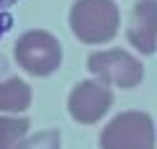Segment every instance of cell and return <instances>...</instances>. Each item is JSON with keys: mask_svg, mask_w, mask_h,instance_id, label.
Listing matches in <instances>:
<instances>
[{"mask_svg": "<svg viewBox=\"0 0 157 149\" xmlns=\"http://www.w3.org/2000/svg\"><path fill=\"white\" fill-rule=\"evenodd\" d=\"M10 28H13V16H10V13H5V10H0V39L8 34Z\"/></svg>", "mask_w": 157, "mask_h": 149, "instance_id": "10", "label": "cell"}, {"mask_svg": "<svg viewBox=\"0 0 157 149\" xmlns=\"http://www.w3.org/2000/svg\"><path fill=\"white\" fill-rule=\"evenodd\" d=\"M121 13L116 0H75L70 8V28L82 44H108L119 34Z\"/></svg>", "mask_w": 157, "mask_h": 149, "instance_id": "1", "label": "cell"}, {"mask_svg": "<svg viewBox=\"0 0 157 149\" xmlns=\"http://www.w3.org/2000/svg\"><path fill=\"white\" fill-rule=\"evenodd\" d=\"M13 57H16V64L31 77H49L62 64V44L49 31L31 28L18 36Z\"/></svg>", "mask_w": 157, "mask_h": 149, "instance_id": "2", "label": "cell"}, {"mask_svg": "<svg viewBox=\"0 0 157 149\" xmlns=\"http://www.w3.org/2000/svg\"><path fill=\"white\" fill-rule=\"evenodd\" d=\"M101 149H155V124L142 111H124L101 131Z\"/></svg>", "mask_w": 157, "mask_h": 149, "instance_id": "3", "label": "cell"}, {"mask_svg": "<svg viewBox=\"0 0 157 149\" xmlns=\"http://www.w3.org/2000/svg\"><path fill=\"white\" fill-rule=\"evenodd\" d=\"M34 100V93H31L29 82L21 80V77H8V80L0 82V113H23L26 108Z\"/></svg>", "mask_w": 157, "mask_h": 149, "instance_id": "7", "label": "cell"}, {"mask_svg": "<svg viewBox=\"0 0 157 149\" xmlns=\"http://www.w3.org/2000/svg\"><path fill=\"white\" fill-rule=\"evenodd\" d=\"M126 39L142 54H152L157 49V0H136L134 3L132 13H129Z\"/></svg>", "mask_w": 157, "mask_h": 149, "instance_id": "6", "label": "cell"}, {"mask_svg": "<svg viewBox=\"0 0 157 149\" xmlns=\"http://www.w3.org/2000/svg\"><path fill=\"white\" fill-rule=\"evenodd\" d=\"M59 131L57 129H47V131H36L26 136L16 149H59Z\"/></svg>", "mask_w": 157, "mask_h": 149, "instance_id": "9", "label": "cell"}, {"mask_svg": "<svg viewBox=\"0 0 157 149\" xmlns=\"http://www.w3.org/2000/svg\"><path fill=\"white\" fill-rule=\"evenodd\" d=\"M88 69L108 88H136L144 77L142 62L124 49H103L88 57Z\"/></svg>", "mask_w": 157, "mask_h": 149, "instance_id": "4", "label": "cell"}, {"mask_svg": "<svg viewBox=\"0 0 157 149\" xmlns=\"http://www.w3.org/2000/svg\"><path fill=\"white\" fill-rule=\"evenodd\" d=\"M18 0H0V10H8L10 5H16Z\"/></svg>", "mask_w": 157, "mask_h": 149, "instance_id": "11", "label": "cell"}, {"mask_svg": "<svg viewBox=\"0 0 157 149\" xmlns=\"http://www.w3.org/2000/svg\"><path fill=\"white\" fill-rule=\"evenodd\" d=\"M31 121L26 116H8L0 113V149H16L26 139Z\"/></svg>", "mask_w": 157, "mask_h": 149, "instance_id": "8", "label": "cell"}, {"mask_svg": "<svg viewBox=\"0 0 157 149\" xmlns=\"http://www.w3.org/2000/svg\"><path fill=\"white\" fill-rule=\"evenodd\" d=\"M113 106V93L101 80H82L67 95V113L70 118L82 126H93L103 118Z\"/></svg>", "mask_w": 157, "mask_h": 149, "instance_id": "5", "label": "cell"}]
</instances>
